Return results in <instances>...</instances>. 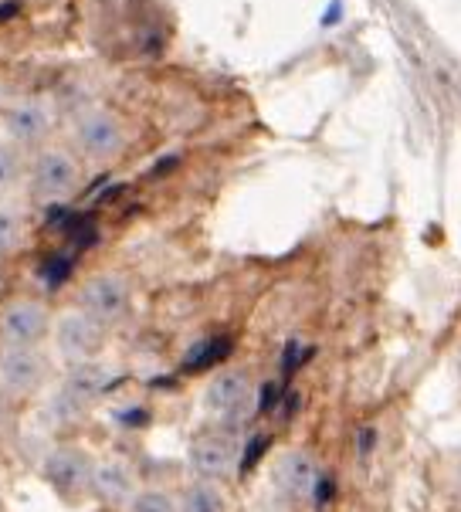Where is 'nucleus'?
I'll use <instances>...</instances> for the list:
<instances>
[{
  "instance_id": "obj_1",
  "label": "nucleus",
  "mask_w": 461,
  "mask_h": 512,
  "mask_svg": "<svg viewBox=\"0 0 461 512\" xmlns=\"http://www.w3.org/2000/svg\"><path fill=\"white\" fill-rule=\"evenodd\" d=\"M78 187V163L65 150L38 153L31 167V190L38 201H65Z\"/></svg>"
},
{
  "instance_id": "obj_2",
  "label": "nucleus",
  "mask_w": 461,
  "mask_h": 512,
  "mask_svg": "<svg viewBox=\"0 0 461 512\" xmlns=\"http://www.w3.org/2000/svg\"><path fill=\"white\" fill-rule=\"evenodd\" d=\"M75 143L92 160H112L123 150V126L106 109H89L75 119Z\"/></svg>"
},
{
  "instance_id": "obj_3",
  "label": "nucleus",
  "mask_w": 461,
  "mask_h": 512,
  "mask_svg": "<svg viewBox=\"0 0 461 512\" xmlns=\"http://www.w3.org/2000/svg\"><path fill=\"white\" fill-rule=\"evenodd\" d=\"M204 404H207V411H211L214 418H221L224 424L228 421L238 424L251 411V404H255V390H251L245 373H238V370L217 373L204 394Z\"/></svg>"
},
{
  "instance_id": "obj_4",
  "label": "nucleus",
  "mask_w": 461,
  "mask_h": 512,
  "mask_svg": "<svg viewBox=\"0 0 461 512\" xmlns=\"http://www.w3.org/2000/svg\"><path fill=\"white\" fill-rule=\"evenodd\" d=\"M78 302H82V309L89 312L95 323H119L129 312V285L119 275H95V279L85 282Z\"/></svg>"
},
{
  "instance_id": "obj_5",
  "label": "nucleus",
  "mask_w": 461,
  "mask_h": 512,
  "mask_svg": "<svg viewBox=\"0 0 461 512\" xmlns=\"http://www.w3.org/2000/svg\"><path fill=\"white\" fill-rule=\"evenodd\" d=\"M48 333V309L41 302L17 299L0 312V346H34Z\"/></svg>"
},
{
  "instance_id": "obj_6",
  "label": "nucleus",
  "mask_w": 461,
  "mask_h": 512,
  "mask_svg": "<svg viewBox=\"0 0 461 512\" xmlns=\"http://www.w3.org/2000/svg\"><path fill=\"white\" fill-rule=\"evenodd\" d=\"M55 346H58V353L72 363L89 360L102 346V323H95L85 309L65 312V316L55 323Z\"/></svg>"
},
{
  "instance_id": "obj_7",
  "label": "nucleus",
  "mask_w": 461,
  "mask_h": 512,
  "mask_svg": "<svg viewBox=\"0 0 461 512\" xmlns=\"http://www.w3.org/2000/svg\"><path fill=\"white\" fill-rule=\"evenodd\" d=\"M45 479L58 496L75 499L85 489H92V462L75 448H58L45 462Z\"/></svg>"
},
{
  "instance_id": "obj_8",
  "label": "nucleus",
  "mask_w": 461,
  "mask_h": 512,
  "mask_svg": "<svg viewBox=\"0 0 461 512\" xmlns=\"http://www.w3.org/2000/svg\"><path fill=\"white\" fill-rule=\"evenodd\" d=\"M45 377V360L34 346H4L0 350V387L7 394H31Z\"/></svg>"
},
{
  "instance_id": "obj_9",
  "label": "nucleus",
  "mask_w": 461,
  "mask_h": 512,
  "mask_svg": "<svg viewBox=\"0 0 461 512\" xmlns=\"http://www.w3.org/2000/svg\"><path fill=\"white\" fill-rule=\"evenodd\" d=\"M106 384H109V377L99 363H89V360L75 363V367L68 370L62 390H58V411H65V418L68 414L85 411V407L106 390Z\"/></svg>"
},
{
  "instance_id": "obj_10",
  "label": "nucleus",
  "mask_w": 461,
  "mask_h": 512,
  "mask_svg": "<svg viewBox=\"0 0 461 512\" xmlns=\"http://www.w3.org/2000/svg\"><path fill=\"white\" fill-rule=\"evenodd\" d=\"M238 465V441L231 435H204L190 445V468L200 479H221V475L234 472Z\"/></svg>"
},
{
  "instance_id": "obj_11",
  "label": "nucleus",
  "mask_w": 461,
  "mask_h": 512,
  "mask_svg": "<svg viewBox=\"0 0 461 512\" xmlns=\"http://www.w3.org/2000/svg\"><path fill=\"white\" fill-rule=\"evenodd\" d=\"M275 489L282 492L285 499H306L316 492L319 482V468L312 462L309 451H285L275 465Z\"/></svg>"
},
{
  "instance_id": "obj_12",
  "label": "nucleus",
  "mask_w": 461,
  "mask_h": 512,
  "mask_svg": "<svg viewBox=\"0 0 461 512\" xmlns=\"http://www.w3.org/2000/svg\"><path fill=\"white\" fill-rule=\"evenodd\" d=\"M51 129V112L34 99H21V102H11L4 109V133L11 136L14 143H41Z\"/></svg>"
},
{
  "instance_id": "obj_13",
  "label": "nucleus",
  "mask_w": 461,
  "mask_h": 512,
  "mask_svg": "<svg viewBox=\"0 0 461 512\" xmlns=\"http://www.w3.org/2000/svg\"><path fill=\"white\" fill-rule=\"evenodd\" d=\"M92 492L99 499L112 502V506L133 499V472H129V465L119 462V458H106V462L92 465Z\"/></svg>"
},
{
  "instance_id": "obj_14",
  "label": "nucleus",
  "mask_w": 461,
  "mask_h": 512,
  "mask_svg": "<svg viewBox=\"0 0 461 512\" xmlns=\"http://www.w3.org/2000/svg\"><path fill=\"white\" fill-rule=\"evenodd\" d=\"M180 512H228V499L211 479H200L184 492Z\"/></svg>"
},
{
  "instance_id": "obj_15",
  "label": "nucleus",
  "mask_w": 461,
  "mask_h": 512,
  "mask_svg": "<svg viewBox=\"0 0 461 512\" xmlns=\"http://www.w3.org/2000/svg\"><path fill=\"white\" fill-rule=\"evenodd\" d=\"M231 353V340L228 336H214V340H200L194 350L187 353L184 367L187 370H207V367H217L224 357Z\"/></svg>"
},
{
  "instance_id": "obj_16",
  "label": "nucleus",
  "mask_w": 461,
  "mask_h": 512,
  "mask_svg": "<svg viewBox=\"0 0 461 512\" xmlns=\"http://www.w3.org/2000/svg\"><path fill=\"white\" fill-rule=\"evenodd\" d=\"M17 245H21V218L17 211L0 204V258L11 255Z\"/></svg>"
},
{
  "instance_id": "obj_17",
  "label": "nucleus",
  "mask_w": 461,
  "mask_h": 512,
  "mask_svg": "<svg viewBox=\"0 0 461 512\" xmlns=\"http://www.w3.org/2000/svg\"><path fill=\"white\" fill-rule=\"evenodd\" d=\"M129 512H180L173 506V499L167 492L160 489H146V492H136L133 502H129Z\"/></svg>"
},
{
  "instance_id": "obj_18",
  "label": "nucleus",
  "mask_w": 461,
  "mask_h": 512,
  "mask_svg": "<svg viewBox=\"0 0 461 512\" xmlns=\"http://www.w3.org/2000/svg\"><path fill=\"white\" fill-rule=\"evenodd\" d=\"M21 173H24V163H21V156H17V150L0 143V190L14 187L17 180H21Z\"/></svg>"
},
{
  "instance_id": "obj_19",
  "label": "nucleus",
  "mask_w": 461,
  "mask_h": 512,
  "mask_svg": "<svg viewBox=\"0 0 461 512\" xmlns=\"http://www.w3.org/2000/svg\"><path fill=\"white\" fill-rule=\"evenodd\" d=\"M309 357H312V350H302L299 340H289V346H285V357H282V370L285 373L299 370V363H306Z\"/></svg>"
},
{
  "instance_id": "obj_20",
  "label": "nucleus",
  "mask_w": 461,
  "mask_h": 512,
  "mask_svg": "<svg viewBox=\"0 0 461 512\" xmlns=\"http://www.w3.org/2000/svg\"><path fill=\"white\" fill-rule=\"evenodd\" d=\"M265 448H268V438H265V435L251 438V441H248V448H245V458H241V465H238L241 472H248V468L255 465L258 458H262V451H265Z\"/></svg>"
},
{
  "instance_id": "obj_21",
  "label": "nucleus",
  "mask_w": 461,
  "mask_h": 512,
  "mask_svg": "<svg viewBox=\"0 0 461 512\" xmlns=\"http://www.w3.org/2000/svg\"><path fill=\"white\" fill-rule=\"evenodd\" d=\"M68 275V258L65 255H55V262H51V268H48V282H51V289H55L58 282H62Z\"/></svg>"
},
{
  "instance_id": "obj_22",
  "label": "nucleus",
  "mask_w": 461,
  "mask_h": 512,
  "mask_svg": "<svg viewBox=\"0 0 461 512\" xmlns=\"http://www.w3.org/2000/svg\"><path fill=\"white\" fill-rule=\"evenodd\" d=\"M278 384H265L262 387V397H258V411H272V407L278 404Z\"/></svg>"
},
{
  "instance_id": "obj_23",
  "label": "nucleus",
  "mask_w": 461,
  "mask_h": 512,
  "mask_svg": "<svg viewBox=\"0 0 461 512\" xmlns=\"http://www.w3.org/2000/svg\"><path fill=\"white\" fill-rule=\"evenodd\" d=\"M373 441H377V431H360V455H370Z\"/></svg>"
},
{
  "instance_id": "obj_24",
  "label": "nucleus",
  "mask_w": 461,
  "mask_h": 512,
  "mask_svg": "<svg viewBox=\"0 0 461 512\" xmlns=\"http://www.w3.org/2000/svg\"><path fill=\"white\" fill-rule=\"evenodd\" d=\"M0 418H4V394H0Z\"/></svg>"
},
{
  "instance_id": "obj_25",
  "label": "nucleus",
  "mask_w": 461,
  "mask_h": 512,
  "mask_svg": "<svg viewBox=\"0 0 461 512\" xmlns=\"http://www.w3.org/2000/svg\"><path fill=\"white\" fill-rule=\"evenodd\" d=\"M0 106H4V85H0Z\"/></svg>"
},
{
  "instance_id": "obj_26",
  "label": "nucleus",
  "mask_w": 461,
  "mask_h": 512,
  "mask_svg": "<svg viewBox=\"0 0 461 512\" xmlns=\"http://www.w3.org/2000/svg\"><path fill=\"white\" fill-rule=\"evenodd\" d=\"M0 512H4V502H0Z\"/></svg>"
}]
</instances>
